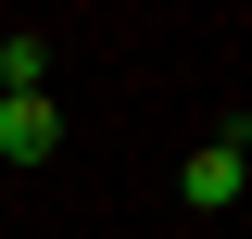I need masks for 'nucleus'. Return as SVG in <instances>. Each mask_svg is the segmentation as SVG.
Returning <instances> with one entry per match:
<instances>
[{
  "label": "nucleus",
  "mask_w": 252,
  "mask_h": 239,
  "mask_svg": "<svg viewBox=\"0 0 252 239\" xmlns=\"http://www.w3.org/2000/svg\"><path fill=\"white\" fill-rule=\"evenodd\" d=\"M0 151H13V164H51V151H63L51 101H0Z\"/></svg>",
  "instance_id": "obj_2"
},
{
  "label": "nucleus",
  "mask_w": 252,
  "mask_h": 239,
  "mask_svg": "<svg viewBox=\"0 0 252 239\" xmlns=\"http://www.w3.org/2000/svg\"><path fill=\"white\" fill-rule=\"evenodd\" d=\"M240 177H252V151H240V139H202V151L177 164V189H189L202 214H227V202H240Z\"/></svg>",
  "instance_id": "obj_1"
}]
</instances>
